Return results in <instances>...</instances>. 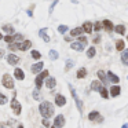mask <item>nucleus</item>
Masks as SVG:
<instances>
[{"instance_id":"nucleus-21","label":"nucleus","mask_w":128,"mask_h":128,"mask_svg":"<svg viewBox=\"0 0 128 128\" xmlns=\"http://www.w3.org/2000/svg\"><path fill=\"white\" fill-rule=\"evenodd\" d=\"M87 76V69L86 68H80L77 70V78H84Z\"/></svg>"},{"instance_id":"nucleus-47","label":"nucleus","mask_w":128,"mask_h":128,"mask_svg":"<svg viewBox=\"0 0 128 128\" xmlns=\"http://www.w3.org/2000/svg\"><path fill=\"white\" fill-rule=\"evenodd\" d=\"M2 39H3V36H2V33H0V40H2Z\"/></svg>"},{"instance_id":"nucleus-14","label":"nucleus","mask_w":128,"mask_h":128,"mask_svg":"<svg viewBox=\"0 0 128 128\" xmlns=\"http://www.w3.org/2000/svg\"><path fill=\"white\" fill-rule=\"evenodd\" d=\"M55 103H56V106H64L65 103H66V98H65L64 95H56L55 96Z\"/></svg>"},{"instance_id":"nucleus-42","label":"nucleus","mask_w":128,"mask_h":128,"mask_svg":"<svg viewBox=\"0 0 128 128\" xmlns=\"http://www.w3.org/2000/svg\"><path fill=\"white\" fill-rule=\"evenodd\" d=\"M43 125H44V127H48V125H50V121H48L47 118H44L43 120Z\"/></svg>"},{"instance_id":"nucleus-18","label":"nucleus","mask_w":128,"mask_h":128,"mask_svg":"<svg viewBox=\"0 0 128 128\" xmlns=\"http://www.w3.org/2000/svg\"><path fill=\"white\" fill-rule=\"evenodd\" d=\"M39 34H40V37H42V39L44 40L46 43H48V42H50V37L47 36V28H43L42 30L39 32Z\"/></svg>"},{"instance_id":"nucleus-37","label":"nucleus","mask_w":128,"mask_h":128,"mask_svg":"<svg viewBox=\"0 0 128 128\" xmlns=\"http://www.w3.org/2000/svg\"><path fill=\"white\" fill-rule=\"evenodd\" d=\"M8 48H10L11 51H17V50H18V44H15V43H11V44L8 46Z\"/></svg>"},{"instance_id":"nucleus-28","label":"nucleus","mask_w":128,"mask_h":128,"mask_svg":"<svg viewBox=\"0 0 128 128\" xmlns=\"http://www.w3.org/2000/svg\"><path fill=\"white\" fill-rule=\"evenodd\" d=\"M2 29H3L4 32H7L8 34H11V36H12V33H14V26H11V25H6V26H3Z\"/></svg>"},{"instance_id":"nucleus-39","label":"nucleus","mask_w":128,"mask_h":128,"mask_svg":"<svg viewBox=\"0 0 128 128\" xmlns=\"http://www.w3.org/2000/svg\"><path fill=\"white\" fill-rule=\"evenodd\" d=\"M94 28H95V30H100V29H102V24H100V22H95Z\"/></svg>"},{"instance_id":"nucleus-31","label":"nucleus","mask_w":128,"mask_h":128,"mask_svg":"<svg viewBox=\"0 0 128 128\" xmlns=\"http://www.w3.org/2000/svg\"><path fill=\"white\" fill-rule=\"evenodd\" d=\"M116 48H117V51H122L124 50V42H122V40H118V42L116 43Z\"/></svg>"},{"instance_id":"nucleus-46","label":"nucleus","mask_w":128,"mask_h":128,"mask_svg":"<svg viewBox=\"0 0 128 128\" xmlns=\"http://www.w3.org/2000/svg\"><path fill=\"white\" fill-rule=\"evenodd\" d=\"M0 128H7V127H4V125H0Z\"/></svg>"},{"instance_id":"nucleus-44","label":"nucleus","mask_w":128,"mask_h":128,"mask_svg":"<svg viewBox=\"0 0 128 128\" xmlns=\"http://www.w3.org/2000/svg\"><path fill=\"white\" fill-rule=\"evenodd\" d=\"M121 128H128V124H122V127Z\"/></svg>"},{"instance_id":"nucleus-26","label":"nucleus","mask_w":128,"mask_h":128,"mask_svg":"<svg viewBox=\"0 0 128 128\" xmlns=\"http://www.w3.org/2000/svg\"><path fill=\"white\" fill-rule=\"evenodd\" d=\"M95 54H96V50H95V47H90L88 50H87V56H88V58H94Z\"/></svg>"},{"instance_id":"nucleus-17","label":"nucleus","mask_w":128,"mask_h":128,"mask_svg":"<svg viewBox=\"0 0 128 128\" xmlns=\"http://www.w3.org/2000/svg\"><path fill=\"white\" fill-rule=\"evenodd\" d=\"M43 66H44L43 62H37V64H34L33 66H32V73H39L40 70L43 69Z\"/></svg>"},{"instance_id":"nucleus-41","label":"nucleus","mask_w":128,"mask_h":128,"mask_svg":"<svg viewBox=\"0 0 128 128\" xmlns=\"http://www.w3.org/2000/svg\"><path fill=\"white\" fill-rule=\"evenodd\" d=\"M33 98H34V99H40V95H39V91H34V92H33Z\"/></svg>"},{"instance_id":"nucleus-4","label":"nucleus","mask_w":128,"mask_h":128,"mask_svg":"<svg viewBox=\"0 0 128 128\" xmlns=\"http://www.w3.org/2000/svg\"><path fill=\"white\" fill-rule=\"evenodd\" d=\"M2 84H3L6 88H14V81H12V77L10 74H4L3 78H2Z\"/></svg>"},{"instance_id":"nucleus-22","label":"nucleus","mask_w":128,"mask_h":128,"mask_svg":"<svg viewBox=\"0 0 128 128\" xmlns=\"http://www.w3.org/2000/svg\"><path fill=\"white\" fill-rule=\"evenodd\" d=\"M100 87H102L100 81H92L91 83V90H94V91H99Z\"/></svg>"},{"instance_id":"nucleus-8","label":"nucleus","mask_w":128,"mask_h":128,"mask_svg":"<svg viewBox=\"0 0 128 128\" xmlns=\"http://www.w3.org/2000/svg\"><path fill=\"white\" fill-rule=\"evenodd\" d=\"M106 77H108V81H109V83H113V84H116V83H118V81H120L118 76H116L113 72H110V70L106 73Z\"/></svg>"},{"instance_id":"nucleus-33","label":"nucleus","mask_w":128,"mask_h":128,"mask_svg":"<svg viewBox=\"0 0 128 128\" xmlns=\"http://www.w3.org/2000/svg\"><path fill=\"white\" fill-rule=\"evenodd\" d=\"M58 32H59V33H66V32H68V26L66 25L58 26Z\"/></svg>"},{"instance_id":"nucleus-2","label":"nucleus","mask_w":128,"mask_h":128,"mask_svg":"<svg viewBox=\"0 0 128 128\" xmlns=\"http://www.w3.org/2000/svg\"><path fill=\"white\" fill-rule=\"evenodd\" d=\"M69 90H70V92H72V96H73V99H74L76 105H77L78 112H80V113H83V102H81V99L77 96V94H76V90L73 88V87L70 86V84H69Z\"/></svg>"},{"instance_id":"nucleus-10","label":"nucleus","mask_w":128,"mask_h":128,"mask_svg":"<svg viewBox=\"0 0 128 128\" xmlns=\"http://www.w3.org/2000/svg\"><path fill=\"white\" fill-rule=\"evenodd\" d=\"M7 61H8L10 65H18L20 64V56L14 55V54H10V55H7Z\"/></svg>"},{"instance_id":"nucleus-48","label":"nucleus","mask_w":128,"mask_h":128,"mask_svg":"<svg viewBox=\"0 0 128 128\" xmlns=\"http://www.w3.org/2000/svg\"><path fill=\"white\" fill-rule=\"evenodd\" d=\"M52 128H55V127H52Z\"/></svg>"},{"instance_id":"nucleus-5","label":"nucleus","mask_w":128,"mask_h":128,"mask_svg":"<svg viewBox=\"0 0 128 128\" xmlns=\"http://www.w3.org/2000/svg\"><path fill=\"white\" fill-rule=\"evenodd\" d=\"M88 120L90 121H96V122H102L103 121V117L99 114V112H91V113L88 114Z\"/></svg>"},{"instance_id":"nucleus-49","label":"nucleus","mask_w":128,"mask_h":128,"mask_svg":"<svg viewBox=\"0 0 128 128\" xmlns=\"http://www.w3.org/2000/svg\"><path fill=\"white\" fill-rule=\"evenodd\" d=\"M127 78H128V77H127Z\"/></svg>"},{"instance_id":"nucleus-40","label":"nucleus","mask_w":128,"mask_h":128,"mask_svg":"<svg viewBox=\"0 0 128 128\" xmlns=\"http://www.w3.org/2000/svg\"><path fill=\"white\" fill-rule=\"evenodd\" d=\"M92 42H94V44H98V43L100 42V36H99V34H98V36H95V37H94V40H92Z\"/></svg>"},{"instance_id":"nucleus-32","label":"nucleus","mask_w":128,"mask_h":128,"mask_svg":"<svg viewBox=\"0 0 128 128\" xmlns=\"http://www.w3.org/2000/svg\"><path fill=\"white\" fill-rule=\"evenodd\" d=\"M3 39L6 40V42L8 43V44H11V43H14V42H15V37H14V36H11V34H8V36H4Z\"/></svg>"},{"instance_id":"nucleus-6","label":"nucleus","mask_w":128,"mask_h":128,"mask_svg":"<svg viewBox=\"0 0 128 128\" xmlns=\"http://www.w3.org/2000/svg\"><path fill=\"white\" fill-rule=\"evenodd\" d=\"M11 109L14 110V114H21V103L17 100L15 94H14V98H12V100H11Z\"/></svg>"},{"instance_id":"nucleus-3","label":"nucleus","mask_w":128,"mask_h":128,"mask_svg":"<svg viewBox=\"0 0 128 128\" xmlns=\"http://www.w3.org/2000/svg\"><path fill=\"white\" fill-rule=\"evenodd\" d=\"M47 77H48V70H43V72H42V73H40V74L36 77V87H37V90L42 88L43 81H44Z\"/></svg>"},{"instance_id":"nucleus-30","label":"nucleus","mask_w":128,"mask_h":128,"mask_svg":"<svg viewBox=\"0 0 128 128\" xmlns=\"http://www.w3.org/2000/svg\"><path fill=\"white\" fill-rule=\"evenodd\" d=\"M73 65H74V61H72V59H68V61H66V66H65V70H66V72H68V70H70V69L73 68Z\"/></svg>"},{"instance_id":"nucleus-16","label":"nucleus","mask_w":128,"mask_h":128,"mask_svg":"<svg viewBox=\"0 0 128 128\" xmlns=\"http://www.w3.org/2000/svg\"><path fill=\"white\" fill-rule=\"evenodd\" d=\"M14 76L18 80H24V78H25V73H24V70L20 69V68H17V69L14 70Z\"/></svg>"},{"instance_id":"nucleus-25","label":"nucleus","mask_w":128,"mask_h":128,"mask_svg":"<svg viewBox=\"0 0 128 128\" xmlns=\"http://www.w3.org/2000/svg\"><path fill=\"white\" fill-rule=\"evenodd\" d=\"M81 33H83V28H74V29H72V32H70V34H72L73 37H74V36H80Z\"/></svg>"},{"instance_id":"nucleus-38","label":"nucleus","mask_w":128,"mask_h":128,"mask_svg":"<svg viewBox=\"0 0 128 128\" xmlns=\"http://www.w3.org/2000/svg\"><path fill=\"white\" fill-rule=\"evenodd\" d=\"M58 2H59V0H54V2H52V4H51V7H50V14L54 11V7H55L56 4H58Z\"/></svg>"},{"instance_id":"nucleus-9","label":"nucleus","mask_w":128,"mask_h":128,"mask_svg":"<svg viewBox=\"0 0 128 128\" xmlns=\"http://www.w3.org/2000/svg\"><path fill=\"white\" fill-rule=\"evenodd\" d=\"M30 47H32L30 40H25V42H22L21 44H18V50H21V51H26V50H29Z\"/></svg>"},{"instance_id":"nucleus-12","label":"nucleus","mask_w":128,"mask_h":128,"mask_svg":"<svg viewBox=\"0 0 128 128\" xmlns=\"http://www.w3.org/2000/svg\"><path fill=\"white\" fill-rule=\"evenodd\" d=\"M81 28H83V32H86V33H91V32H92V28H94V25H92L90 21H87V22L83 24V26H81Z\"/></svg>"},{"instance_id":"nucleus-27","label":"nucleus","mask_w":128,"mask_h":128,"mask_svg":"<svg viewBox=\"0 0 128 128\" xmlns=\"http://www.w3.org/2000/svg\"><path fill=\"white\" fill-rule=\"evenodd\" d=\"M99 92H100V96L103 98V99H108L109 98V94H108V90L105 88V87H100V90H99Z\"/></svg>"},{"instance_id":"nucleus-7","label":"nucleus","mask_w":128,"mask_h":128,"mask_svg":"<svg viewBox=\"0 0 128 128\" xmlns=\"http://www.w3.org/2000/svg\"><path fill=\"white\" fill-rule=\"evenodd\" d=\"M54 125H55V128H62L65 125V117L64 114H58V116L55 117V120H54Z\"/></svg>"},{"instance_id":"nucleus-23","label":"nucleus","mask_w":128,"mask_h":128,"mask_svg":"<svg viewBox=\"0 0 128 128\" xmlns=\"http://www.w3.org/2000/svg\"><path fill=\"white\" fill-rule=\"evenodd\" d=\"M114 30L118 34H124L125 33V26L124 25H117V26H114Z\"/></svg>"},{"instance_id":"nucleus-36","label":"nucleus","mask_w":128,"mask_h":128,"mask_svg":"<svg viewBox=\"0 0 128 128\" xmlns=\"http://www.w3.org/2000/svg\"><path fill=\"white\" fill-rule=\"evenodd\" d=\"M78 43H81V44L86 46V44H87V37H84V36H78Z\"/></svg>"},{"instance_id":"nucleus-34","label":"nucleus","mask_w":128,"mask_h":128,"mask_svg":"<svg viewBox=\"0 0 128 128\" xmlns=\"http://www.w3.org/2000/svg\"><path fill=\"white\" fill-rule=\"evenodd\" d=\"M4 103H7V96L0 94V105H4Z\"/></svg>"},{"instance_id":"nucleus-1","label":"nucleus","mask_w":128,"mask_h":128,"mask_svg":"<svg viewBox=\"0 0 128 128\" xmlns=\"http://www.w3.org/2000/svg\"><path fill=\"white\" fill-rule=\"evenodd\" d=\"M39 110H40V114H42L44 118H50V117L54 114V106H52V103H51V102L44 100V102L40 103Z\"/></svg>"},{"instance_id":"nucleus-13","label":"nucleus","mask_w":128,"mask_h":128,"mask_svg":"<svg viewBox=\"0 0 128 128\" xmlns=\"http://www.w3.org/2000/svg\"><path fill=\"white\" fill-rule=\"evenodd\" d=\"M70 48H73L74 51L81 52V51L84 50V44H81V43H78V42H74V43H72V44H70Z\"/></svg>"},{"instance_id":"nucleus-35","label":"nucleus","mask_w":128,"mask_h":128,"mask_svg":"<svg viewBox=\"0 0 128 128\" xmlns=\"http://www.w3.org/2000/svg\"><path fill=\"white\" fill-rule=\"evenodd\" d=\"M32 56H33V58L34 59H40V56H42V55H40V52H39V51H32Z\"/></svg>"},{"instance_id":"nucleus-24","label":"nucleus","mask_w":128,"mask_h":128,"mask_svg":"<svg viewBox=\"0 0 128 128\" xmlns=\"http://www.w3.org/2000/svg\"><path fill=\"white\" fill-rule=\"evenodd\" d=\"M121 61L124 65H128V50H124L121 54Z\"/></svg>"},{"instance_id":"nucleus-20","label":"nucleus","mask_w":128,"mask_h":128,"mask_svg":"<svg viewBox=\"0 0 128 128\" xmlns=\"http://www.w3.org/2000/svg\"><path fill=\"white\" fill-rule=\"evenodd\" d=\"M98 77L100 78V83H103V84L109 83V81H108V77H106V74L102 72V70H98Z\"/></svg>"},{"instance_id":"nucleus-19","label":"nucleus","mask_w":128,"mask_h":128,"mask_svg":"<svg viewBox=\"0 0 128 128\" xmlns=\"http://www.w3.org/2000/svg\"><path fill=\"white\" fill-rule=\"evenodd\" d=\"M120 91H121V90H120L118 86H113V87L110 88V95H112V96H118V95H120Z\"/></svg>"},{"instance_id":"nucleus-43","label":"nucleus","mask_w":128,"mask_h":128,"mask_svg":"<svg viewBox=\"0 0 128 128\" xmlns=\"http://www.w3.org/2000/svg\"><path fill=\"white\" fill-rule=\"evenodd\" d=\"M3 56H4V51L2 50V48H0V59L3 58Z\"/></svg>"},{"instance_id":"nucleus-11","label":"nucleus","mask_w":128,"mask_h":128,"mask_svg":"<svg viewBox=\"0 0 128 128\" xmlns=\"http://www.w3.org/2000/svg\"><path fill=\"white\" fill-rule=\"evenodd\" d=\"M55 86H56V81H55V78H54V77H47V78H46V87H47V88L52 90Z\"/></svg>"},{"instance_id":"nucleus-45","label":"nucleus","mask_w":128,"mask_h":128,"mask_svg":"<svg viewBox=\"0 0 128 128\" xmlns=\"http://www.w3.org/2000/svg\"><path fill=\"white\" fill-rule=\"evenodd\" d=\"M18 128H24V125H18Z\"/></svg>"},{"instance_id":"nucleus-29","label":"nucleus","mask_w":128,"mask_h":128,"mask_svg":"<svg viewBox=\"0 0 128 128\" xmlns=\"http://www.w3.org/2000/svg\"><path fill=\"white\" fill-rule=\"evenodd\" d=\"M48 55H50V58L52 59V61H55V59H58V56H59V54L56 52L55 50H50V52H48Z\"/></svg>"},{"instance_id":"nucleus-15","label":"nucleus","mask_w":128,"mask_h":128,"mask_svg":"<svg viewBox=\"0 0 128 128\" xmlns=\"http://www.w3.org/2000/svg\"><path fill=\"white\" fill-rule=\"evenodd\" d=\"M102 25H103V28H105L108 32H112V30H114V25H113V24H112L109 20H105V21L102 22Z\"/></svg>"}]
</instances>
